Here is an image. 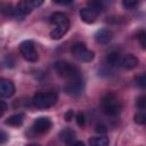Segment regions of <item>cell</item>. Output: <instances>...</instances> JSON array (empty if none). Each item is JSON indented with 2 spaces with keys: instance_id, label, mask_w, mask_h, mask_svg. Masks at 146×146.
<instances>
[{
  "instance_id": "6da1fadb",
  "label": "cell",
  "mask_w": 146,
  "mask_h": 146,
  "mask_svg": "<svg viewBox=\"0 0 146 146\" xmlns=\"http://www.w3.org/2000/svg\"><path fill=\"white\" fill-rule=\"evenodd\" d=\"M49 22L51 25L55 26L54 30H51L50 32V38L54 40H58L64 36V34H66L70 29V19L63 13H54L50 16Z\"/></svg>"
},
{
  "instance_id": "7a4b0ae2",
  "label": "cell",
  "mask_w": 146,
  "mask_h": 146,
  "mask_svg": "<svg viewBox=\"0 0 146 146\" xmlns=\"http://www.w3.org/2000/svg\"><path fill=\"white\" fill-rule=\"evenodd\" d=\"M54 68H55V71L57 72V74L59 76L66 79L67 81L82 78L80 68L78 66L66 62V60H57L54 64Z\"/></svg>"
},
{
  "instance_id": "3957f363",
  "label": "cell",
  "mask_w": 146,
  "mask_h": 146,
  "mask_svg": "<svg viewBox=\"0 0 146 146\" xmlns=\"http://www.w3.org/2000/svg\"><path fill=\"white\" fill-rule=\"evenodd\" d=\"M102 111L108 116H116L122 111V105L119 98L114 94H107L102 98L100 102Z\"/></svg>"
},
{
  "instance_id": "277c9868",
  "label": "cell",
  "mask_w": 146,
  "mask_h": 146,
  "mask_svg": "<svg viewBox=\"0 0 146 146\" xmlns=\"http://www.w3.org/2000/svg\"><path fill=\"white\" fill-rule=\"evenodd\" d=\"M57 94L55 92H38L32 98V104L38 108H49L57 103Z\"/></svg>"
},
{
  "instance_id": "5b68a950",
  "label": "cell",
  "mask_w": 146,
  "mask_h": 146,
  "mask_svg": "<svg viewBox=\"0 0 146 146\" xmlns=\"http://www.w3.org/2000/svg\"><path fill=\"white\" fill-rule=\"evenodd\" d=\"M72 55L74 58H76L80 62H84V63H89L95 58V52L90 49H88L86 47L84 43L82 42H76L72 46Z\"/></svg>"
},
{
  "instance_id": "8992f818",
  "label": "cell",
  "mask_w": 146,
  "mask_h": 146,
  "mask_svg": "<svg viewBox=\"0 0 146 146\" xmlns=\"http://www.w3.org/2000/svg\"><path fill=\"white\" fill-rule=\"evenodd\" d=\"M19 51L27 62H36L39 58L38 51L35 50L34 42L32 40H25L19 44Z\"/></svg>"
},
{
  "instance_id": "52a82bcc",
  "label": "cell",
  "mask_w": 146,
  "mask_h": 146,
  "mask_svg": "<svg viewBox=\"0 0 146 146\" xmlns=\"http://www.w3.org/2000/svg\"><path fill=\"white\" fill-rule=\"evenodd\" d=\"M83 87H84V83H83V80L82 78L80 79H75V80H71V81H67V83L65 84L64 87V90L67 95L70 96H80L83 91Z\"/></svg>"
},
{
  "instance_id": "ba28073f",
  "label": "cell",
  "mask_w": 146,
  "mask_h": 146,
  "mask_svg": "<svg viewBox=\"0 0 146 146\" xmlns=\"http://www.w3.org/2000/svg\"><path fill=\"white\" fill-rule=\"evenodd\" d=\"M51 128V120L47 116L36 117L33 122V130L36 133H44Z\"/></svg>"
},
{
  "instance_id": "9c48e42d",
  "label": "cell",
  "mask_w": 146,
  "mask_h": 146,
  "mask_svg": "<svg viewBox=\"0 0 146 146\" xmlns=\"http://www.w3.org/2000/svg\"><path fill=\"white\" fill-rule=\"evenodd\" d=\"M94 38H95V41L97 43H99V44H106V43H108L113 39V32L110 31L108 29H100V30H98L95 33Z\"/></svg>"
},
{
  "instance_id": "30bf717a",
  "label": "cell",
  "mask_w": 146,
  "mask_h": 146,
  "mask_svg": "<svg viewBox=\"0 0 146 146\" xmlns=\"http://www.w3.org/2000/svg\"><path fill=\"white\" fill-rule=\"evenodd\" d=\"M15 94V86L10 80L1 79L0 80V95L3 98L11 97Z\"/></svg>"
},
{
  "instance_id": "8fae6325",
  "label": "cell",
  "mask_w": 146,
  "mask_h": 146,
  "mask_svg": "<svg viewBox=\"0 0 146 146\" xmlns=\"http://www.w3.org/2000/svg\"><path fill=\"white\" fill-rule=\"evenodd\" d=\"M15 8H16L15 17H21V18L29 15L33 10V7H32V5L30 3L29 0H21Z\"/></svg>"
},
{
  "instance_id": "7c38bea8",
  "label": "cell",
  "mask_w": 146,
  "mask_h": 146,
  "mask_svg": "<svg viewBox=\"0 0 146 146\" xmlns=\"http://www.w3.org/2000/svg\"><path fill=\"white\" fill-rule=\"evenodd\" d=\"M138 64H139V59L132 54H128V55L121 57L120 66L123 67L124 70H132V68L137 67Z\"/></svg>"
},
{
  "instance_id": "4fadbf2b",
  "label": "cell",
  "mask_w": 146,
  "mask_h": 146,
  "mask_svg": "<svg viewBox=\"0 0 146 146\" xmlns=\"http://www.w3.org/2000/svg\"><path fill=\"white\" fill-rule=\"evenodd\" d=\"M111 5V0H89L88 1V7L96 11L97 14H100L102 11L106 10L108 6Z\"/></svg>"
},
{
  "instance_id": "5bb4252c",
  "label": "cell",
  "mask_w": 146,
  "mask_h": 146,
  "mask_svg": "<svg viewBox=\"0 0 146 146\" xmlns=\"http://www.w3.org/2000/svg\"><path fill=\"white\" fill-rule=\"evenodd\" d=\"M97 16H98V14H97L96 11H94L92 9H90L89 7L82 8V9L80 10V17H81V19H82L84 23H87V24L94 23V22L96 21Z\"/></svg>"
},
{
  "instance_id": "9a60e30c",
  "label": "cell",
  "mask_w": 146,
  "mask_h": 146,
  "mask_svg": "<svg viewBox=\"0 0 146 146\" xmlns=\"http://www.w3.org/2000/svg\"><path fill=\"white\" fill-rule=\"evenodd\" d=\"M59 139L62 141H64L65 144H68V145H72L74 141H75V131L71 128H65L63 129L59 135H58Z\"/></svg>"
},
{
  "instance_id": "2e32d148",
  "label": "cell",
  "mask_w": 146,
  "mask_h": 146,
  "mask_svg": "<svg viewBox=\"0 0 146 146\" xmlns=\"http://www.w3.org/2000/svg\"><path fill=\"white\" fill-rule=\"evenodd\" d=\"M24 117H25V115L23 113L13 114V115H10L9 117L6 119L5 123L8 124V125H11V127H18L24 122Z\"/></svg>"
},
{
  "instance_id": "e0dca14e",
  "label": "cell",
  "mask_w": 146,
  "mask_h": 146,
  "mask_svg": "<svg viewBox=\"0 0 146 146\" xmlns=\"http://www.w3.org/2000/svg\"><path fill=\"white\" fill-rule=\"evenodd\" d=\"M89 144L92 146H107L110 144V139L105 136H98L92 137L89 139Z\"/></svg>"
},
{
  "instance_id": "ac0fdd59",
  "label": "cell",
  "mask_w": 146,
  "mask_h": 146,
  "mask_svg": "<svg viewBox=\"0 0 146 146\" xmlns=\"http://www.w3.org/2000/svg\"><path fill=\"white\" fill-rule=\"evenodd\" d=\"M121 57H122V56H121L119 52H116V51H112V52H110V54L107 55L106 60H107V63L111 64V65H119V66H120Z\"/></svg>"
},
{
  "instance_id": "d6986e66",
  "label": "cell",
  "mask_w": 146,
  "mask_h": 146,
  "mask_svg": "<svg viewBox=\"0 0 146 146\" xmlns=\"http://www.w3.org/2000/svg\"><path fill=\"white\" fill-rule=\"evenodd\" d=\"M1 11L5 16H9V17H15V11L16 8L13 7L11 3H3L1 7Z\"/></svg>"
},
{
  "instance_id": "ffe728a7",
  "label": "cell",
  "mask_w": 146,
  "mask_h": 146,
  "mask_svg": "<svg viewBox=\"0 0 146 146\" xmlns=\"http://www.w3.org/2000/svg\"><path fill=\"white\" fill-rule=\"evenodd\" d=\"M135 81H136V84L139 88H146V72L136 75L135 76Z\"/></svg>"
},
{
  "instance_id": "44dd1931",
  "label": "cell",
  "mask_w": 146,
  "mask_h": 146,
  "mask_svg": "<svg viewBox=\"0 0 146 146\" xmlns=\"http://www.w3.org/2000/svg\"><path fill=\"white\" fill-rule=\"evenodd\" d=\"M133 120H135V122L137 124H144V125H146V113L139 112V113L135 114Z\"/></svg>"
},
{
  "instance_id": "7402d4cb",
  "label": "cell",
  "mask_w": 146,
  "mask_h": 146,
  "mask_svg": "<svg viewBox=\"0 0 146 146\" xmlns=\"http://www.w3.org/2000/svg\"><path fill=\"white\" fill-rule=\"evenodd\" d=\"M137 39L143 49L146 50V31H139L137 34Z\"/></svg>"
},
{
  "instance_id": "603a6c76",
  "label": "cell",
  "mask_w": 146,
  "mask_h": 146,
  "mask_svg": "<svg viewBox=\"0 0 146 146\" xmlns=\"http://www.w3.org/2000/svg\"><path fill=\"white\" fill-rule=\"evenodd\" d=\"M136 105L139 110L141 111H145L146 110V96H139L137 98V102H136Z\"/></svg>"
},
{
  "instance_id": "cb8c5ba5",
  "label": "cell",
  "mask_w": 146,
  "mask_h": 146,
  "mask_svg": "<svg viewBox=\"0 0 146 146\" xmlns=\"http://www.w3.org/2000/svg\"><path fill=\"white\" fill-rule=\"evenodd\" d=\"M138 3V0H122V5L124 8L127 9H132L137 6Z\"/></svg>"
},
{
  "instance_id": "d4e9b609",
  "label": "cell",
  "mask_w": 146,
  "mask_h": 146,
  "mask_svg": "<svg viewBox=\"0 0 146 146\" xmlns=\"http://www.w3.org/2000/svg\"><path fill=\"white\" fill-rule=\"evenodd\" d=\"M76 123H78V125L79 127H84V124H86V116H84V114L83 113H78L76 114Z\"/></svg>"
},
{
  "instance_id": "484cf974",
  "label": "cell",
  "mask_w": 146,
  "mask_h": 146,
  "mask_svg": "<svg viewBox=\"0 0 146 146\" xmlns=\"http://www.w3.org/2000/svg\"><path fill=\"white\" fill-rule=\"evenodd\" d=\"M3 65L6 66V67H14V64H15V62H14V59L10 57V56H6L5 58H3Z\"/></svg>"
},
{
  "instance_id": "4316f807",
  "label": "cell",
  "mask_w": 146,
  "mask_h": 146,
  "mask_svg": "<svg viewBox=\"0 0 146 146\" xmlns=\"http://www.w3.org/2000/svg\"><path fill=\"white\" fill-rule=\"evenodd\" d=\"M73 116H74V112H73V110H68V111L64 114V119H65L66 121H71V120L73 119Z\"/></svg>"
},
{
  "instance_id": "83f0119b",
  "label": "cell",
  "mask_w": 146,
  "mask_h": 146,
  "mask_svg": "<svg viewBox=\"0 0 146 146\" xmlns=\"http://www.w3.org/2000/svg\"><path fill=\"white\" fill-rule=\"evenodd\" d=\"M29 1H30V3L32 5L33 8H38V7H40L43 3L44 0H29Z\"/></svg>"
},
{
  "instance_id": "f1b7e54d",
  "label": "cell",
  "mask_w": 146,
  "mask_h": 146,
  "mask_svg": "<svg viewBox=\"0 0 146 146\" xmlns=\"http://www.w3.org/2000/svg\"><path fill=\"white\" fill-rule=\"evenodd\" d=\"M7 139H8L7 133H6L3 130H1V131H0V143H1V144H5V143L7 141Z\"/></svg>"
},
{
  "instance_id": "f546056e",
  "label": "cell",
  "mask_w": 146,
  "mask_h": 146,
  "mask_svg": "<svg viewBox=\"0 0 146 146\" xmlns=\"http://www.w3.org/2000/svg\"><path fill=\"white\" fill-rule=\"evenodd\" d=\"M96 131H97V132H100V133H105V132L107 131V128H106L105 125H103V124H98V125L96 127Z\"/></svg>"
},
{
  "instance_id": "4dcf8cb0",
  "label": "cell",
  "mask_w": 146,
  "mask_h": 146,
  "mask_svg": "<svg viewBox=\"0 0 146 146\" xmlns=\"http://www.w3.org/2000/svg\"><path fill=\"white\" fill-rule=\"evenodd\" d=\"M0 104H1V112H0V115H3V113L7 111L8 106H7V104H6V102H5V100H1V102H0Z\"/></svg>"
},
{
  "instance_id": "1f68e13d",
  "label": "cell",
  "mask_w": 146,
  "mask_h": 146,
  "mask_svg": "<svg viewBox=\"0 0 146 146\" xmlns=\"http://www.w3.org/2000/svg\"><path fill=\"white\" fill-rule=\"evenodd\" d=\"M54 2H56V3H58V5H62L63 3V0H52Z\"/></svg>"
}]
</instances>
